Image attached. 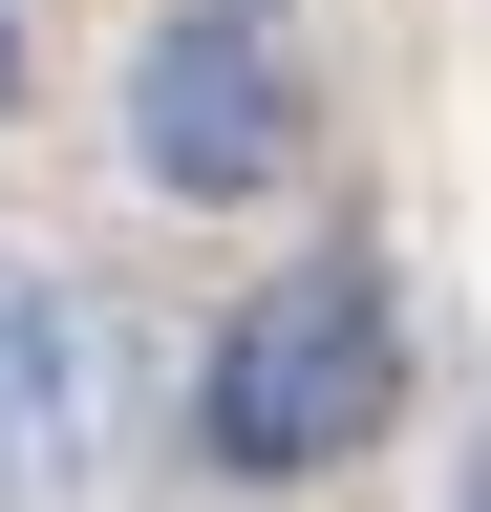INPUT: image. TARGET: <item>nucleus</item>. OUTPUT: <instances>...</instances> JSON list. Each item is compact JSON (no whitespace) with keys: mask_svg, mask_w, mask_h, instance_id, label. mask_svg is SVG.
<instances>
[{"mask_svg":"<svg viewBox=\"0 0 491 512\" xmlns=\"http://www.w3.org/2000/svg\"><path fill=\"white\" fill-rule=\"evenodd\" d=\"M406 406V320H385V256H299V278H257L214 320V363H193V448L235 491H299V470H342V448H385Z\"/></svg>","mask_w":491,"mask_h":512,"instance_id":"1","label":"nucleus"},{"mask_svg":"<svg viewBox=\"0 0 491 512\" xmlns=\"http://www.w3.org/2000/svg\"><path fill=\"white\" fill-rule=\"evenodd\" d=\"M0 107H22V22H0Z\"/></svg>","mask_w":491,"mask_h":512,"instance_id":"4","label":"nucleus"},{"mask_svg":"<svg viewBox=\"0 0 491 512\" xmlns=\"http://www.w3.org/2000/svg\"><path fill=\"white\" fill-rule=\"evenodd\" d=\"M86 406H107L86 299L43 278V256H0V491H65V470H86Z\"/></svg>","mask_w":491,"mask_h":512,"instance_id":"3","label":"nucleus"},{"mask_svg":"<svg viewBox=\"0 0 491 512\" xmlns=\"http://www.w3.org/2000/svg\"><path fill=\"white\" fill-rule=\"evenodd\" d=\"M129 171L193 192V214H235V192L299 171V43L257 22V0H193V22L129 43Z\"/></svg>","mask_w":491,"mask_h":512,"instance_id":"2","label":"nucleus"}]
</instances>
